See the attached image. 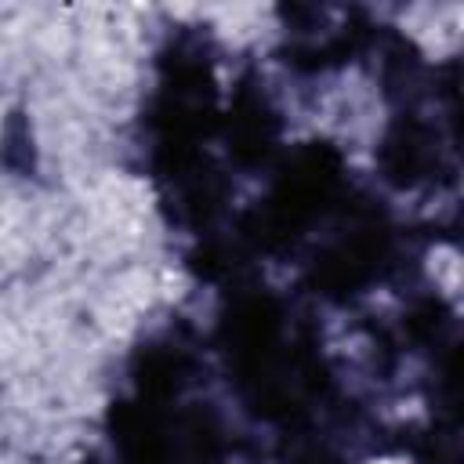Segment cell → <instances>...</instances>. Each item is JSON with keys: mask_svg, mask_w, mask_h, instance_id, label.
Listing matches in <instances>:
<instances>
[{"mask_svg": "<svg viewBox=\"0 0 464 464\" xmlns=\"http://www.w3.org/2000/svg\"><path fill=\"white\" fill-rule=\"evenodd\" d=\"M420 276L446 304L457 308V297H460V250H457V243H450V239L428 243L420 254Z\"/></svg>", "mask_w": 464, "mask_h": 464, "instance_id": "cell-1", "label": "cell"}, {"mask_svg": "<svg viewBox=\"0 0 464 464\" xmlns=\"http://www.w3.org/2000/svg\"><path fill=\"white\" fill-rule=\"evenodd\" d=\"M362 464H413L406 453H373V457H366Z\"/></svg>", "mask_w": 464, "mask_h": 464, "instance_id": "cell-2", "label": "cell"}]
</instances>
